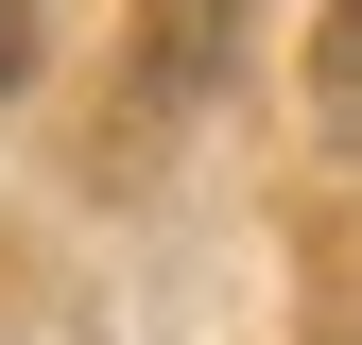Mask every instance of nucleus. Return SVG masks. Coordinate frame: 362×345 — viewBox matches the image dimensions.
Masks as SVG:
<instances>
[{
  "mask_svg": "<svg viewBox=\"0 0 362 345\" xmlns=\"http://www.w3.org/2000/svg\"><path fill=\"white\" fill-rule=\"evenodd\" d=\"M18 52H35V18H18V0H0V86H18Z\"/></svg>",
  "mask_w": 362,
  "mask_h": 345,
  "instance_id": "nucleus-1",
  "label": "nucleus"
}]
</instances>
